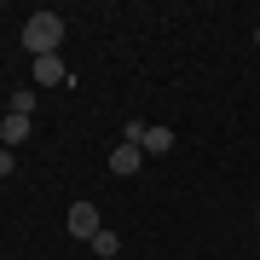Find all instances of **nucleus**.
<instances>
[{"label": "nucleus", "mask_w": 260, "mask_h": 260, "mask_svg": "<svg viewBox=\"0 0 260 260\" xmlns=\"http://www.w3.org/2000/svg\"><path fill=\"white\" fill-rule=\"evenodd\" d=\"M29 127H35V116H12V110H6V121H0V145L18 150V145L29 139Z\"/></svg>", "instance_id": "obj_6"}, {"label": "nucleus", "mask_w": 260, "mask_h": 260, "mask_svg": "<svg viewBox=\"0 0 260 260\" xmlns=\"http://www.w3.org/2000/svg\"><path fill=\"white\" fill-rule=\"evenodd\" d=\"M12 168H18V150H6V145H0V179H6Z\"/></svg>", "instance_id": "obj_9"}, {"label": "nucleus", "mask_w": 260, "mask_h": 260, "mask_svg": "<svg viewBox=\"0 0 260 260\" xmlns=\"http://www.w3.org/2000/svg\"><path fill=\"white\" fill-rule=\"evenodd\" d=\"M139 168H145V150L133 145V139H121V145L110 150V174H116V179H127V174H139Z\"/></svg>", "instance_id": "obj_5"}, {"label": "nucleus", "mask_w": 260, "mask_h": 260, "mask_svg": "<svg viewBox=\"0 0 260 260\" xmlns=\"http://www.w3.org/2000/svg\"><path fill=\"white\" fill-rule=\"evenodd\" d=\"M12 116H35V93H29V87H18V93H12V104H6Z\"/></svg>", "instance_id": "obj_8"}, {"label": "nucleus", "mask_w": 260, "mask_h": 260, "mask_svg": "<svg viewBox=\"0 0 260 260\" xmlns=\"http://www.w3.org/2000/svg\"><path fill=\"white\" fill-rule=\"evenodd\" d=\"M64 47V18L58 12H29V23H23V52L29 58H47Z\"/></svg>", "instance_id": "obj_1"}, {"label": "nucleus", "mask_w": 260, "mask_h": 260, "mask_svg": "<svg viewBox=\"0 0 260 260\" xmlns=\"http://www.w3.org/2000/svg\"><path fill=\"white\" fill-rule=\"evenodd\" d=\"M254 220H260V208H254Z\"/></svg>", "instance_id": "obj_10"}, {"label": "nucleus", "mask_w": 260, "mask_h": 260, "mask_svg": "<svg viewBox=\"0 0 260 260\" xmlns=\"http://www.w3.org/2000/svg\"><path fill=\"white\" fill-rule=\"evenodd\" d=\"M87 249H93V254H99V260H110V254H121V237H116V232H110V225H104V232H99V237H93V243H87Z\"/></svg>", "instance_id": "obj_7"}, {"label": "nucleus", "mask_w": 260, "mask_h": 260, "mask_svg": "<svg viewBox=\"0 0 260 260\" xmlns=\"http://www.w3.org/2000/svg\"><path fill=\"white\" fill-rule=\"evenodd\" d=\"M64 225H70L75 243H93V237L104 232V214H99V203H70V220H64Z\"/></svg>", "instance_id": "obj_3"}, {"label": "nucleus", "mask_w": 260, "mask_h": 260, "mask_svg": "<svg viewBox=\"0 0 260 260\" xmlns=\"http://www.w3.org/2000/svg\"><path fill=\"white\" fill-rule=\"evenodd\" d=\"M121 139H133L145 156H168V150H174V127H145V121H127V133H121Z\"/></svg>", "instance_id": "obj_2"}, {"label": "nucleus", "mask_w": 260, "mask_h": 260, "mask_svg": "<svg viewBox=\"0 0 260 260\" xmlns=\"http://www.w3.org/2000/svg\"><path fill=\"white\" fill-rule=\"evenodd\" d=\"M254 41H260V29H254Z\"/></svg>", "instance_id": "obj_11"}, {"label": "nucleus", "mask_w": 260, "mask_h": 260, "mask_svg": "<svg viewBox=\"0 0 260 260\" xmlns=\"http://www.w3.org/2000/svg\"><path fill=\"white\" fill-rule=\"evenodd\" d=\"M29 75H35V87H64V81H70V64H64L58 52H47V58L29 64Z\"/></svg>", "instance_id": "obj_4"}]
</instances>
